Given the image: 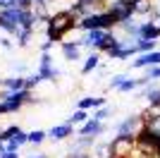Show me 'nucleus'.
Here are the masks:
<instances>
[{
  "label": "nucleus",
  "mask_w": 160,
  "mask_h": 158,
  "mask_svg": "<svg viewBox=\"0 0 160 158\" xmlns=\"http://www.w3.org/2000/svg\"><path fill=\"white\" fill-rule=\"evenodd\" d=\"M81 43L79 41H65L62 43V55H65V60H79L81 58Z\"/></svg>",
  "instance_id": "9"
},
{
  "label": "nucleus",
  "mask_w": 160,
  "mask_h": 158,
  "mask_svg": "<svg viewBox=\"0 0 160 158\" xmlns=\"http://www.w3.org/2000/svg\"><path fill=\"white\" fill-rule=\"evenodd\" d=\"M29 158H48V156H43V153H36V156H29Z\"/></svg>",
  "instance_id": "25"
},
{
  "label": "nucleus",
  "mask_w": 160,
  "mask_h": 158,
  "mask_svg": "<svg viewBox=\"0 0 160 158\" xmlns=\"http://www.w3.org/2000/svg\"><path fill=\"white\" fill-rule=\"evenodd\" d=\"M38 82H43V79L38 77V74H33V77H27V91H31L33 86L38 84Z\"/></svg>",
  "instance_id": "21"
},
{
  "label": "nucleus",
  "mask_w": 160,
  "mask_h": 158,
  "mask_svg": "<svg viewBox=\"0 0 160 158\" xmlns=\"http://www.w3.org/2000/svg\"><path fill=\"white\" fill-rule=\"evenodd\" d=\"M98 65H100V55H98V53H91V55L86 58V62H84V67H81V72L88 74V72H93Z\"/></svg>",
  "instance_id": "15"
},
{
  "label": "nucleus",
  "mask_w": 160,
  "mask_h": 158,
  "mask_svg": "<svg viewBox=\"0 0 160 158\" xmlns=\"http://www.w3.org/2000/svg\"><path fill=\"white\" fill-rule=\"evenodd\" d=\"M108 113H110V110H108V108H100V110H98V113H96V115H93V120H98V122H103V120L108 118Z\"/></svg>",
  "instance_id": "23"
},
{
  "label": "nucleus",
  "mask_w": 160,
  "mask_h": 158,
  "mask_svg": "<svg viewBox=\"0 0 160 158\" xmlns=\"http://www.w3.org/2000/svg\"><path fill=\"white\" fill-rule=\"evenodd\" d=\"M77 29V19H74V14L69 12V10H65V12H55L53 17H48L46 22V36L48 41H62L67 39V34L74 31Z\"/></svg>",
  "instance_id": "1"
},
{
  "label": "nucleus",
  "mask_w": 160,
  "mask_h": 158,
  "mask_svg": "<svg viewBox=\"0 0 160 158\" xmlns=\"http://www.w3.org/2000/svg\"><path fill=\"white\" fill-rule=\"evenodd\" d=\"M105 105V98L103 96H91V98H81L79 101V110H88V108H103Z\"/></svg>",
  "instance_id": "14"
},
{
  "label": "nucleus",
  "mask_w": 160,
  "mask_h": 158,
  "mask_svg": "<svg viewBox=\"0 0 160 158\" xmlns=\"http://www.w3.org/2000/svg\"><path fill=\"white\" fill-rule=\"evenodd\" d=\"M2 10H19V3L17 0H0V12Z\"/></svg>",
  "instance_id": "19"
},
{
  "label": "nucleus",
  "mask_w": 160,
  "mask_h": 158,
  "mask_svg": "<svg viewBox=\"0 0 160 158\" xmlns=\"http://www.w3.org/2000/svg\"><path fill=\"white\" fill-rule=\"evenodd\" d=\"M103 132V122H98V120H88L86 125H81L79 129V137H96V134H100Z\"/></svg>",
  "instance_id": "11"
},
{
  "label": "nucleus",
  "mask_w": 160,
  "mask_h": 158,
  "mask_svg": "<svg viewBox=\"0 0 160 158\" xmlns=\"http://www.w3.org/2000/svg\"><path fill=\"white\" fill-rule=\"evenodd\" d=\"M79 158H91V156H86V153H79Z\"/></svg>",
  "instance_id": "27"
},
{
  "label": "nucleus",
  "mask_w": 160,
  "mask_h": 158,
  "mask_svg": "<svg viewBox=\"0 0 160 158\" xmlns=\"http://www.w3.org/2000/svg\"><path fill=\"white\" fill-rule=\"evenodd\" d=\"M0 158H19V153H17V151H10V153H5V156H0Z\"/></svg>",
  "instance_id": "24"
},
{
  "label": "nucleus",
  "mask_w": 160,
  "mask_h": 158,
  "mask_svg": "<svg viewBox=\"0 0 160 158\" xmlns=\"http://www.w3.org/2000/svg\"><path fill=\"white\" fill-rule=\"evenodd\" d=\"M110 151H112V158H132V153L136 151V139L134 137H115L110 141Z\"/></svg>",
  "instance_id": "4"
},
{
  "label": "nucleus",
  "mask_w": 160,
  "mask_h": 158,
  "mask_svg": "<svg viewBox=\"0 0 160 158\" xmlns=\"http://www.w3.org/2000/svg\"><path fill=\"white\" fill-rule=\"evenodd\" d=\"M158 65H160V50L139 55V58L132 62V67H136V70H141V67H158Z\"/></svg>",
  "instance_id": "7"
},
{
  "label": "nucleus",
  "mask_w": 160,
  "mask_h": 158,
  "mask_svg": "<svg viewBox=\"0 0 160 158\" xmlns=\"http://www.w3.org/2000/svg\"><path fill=\"white\" fill-rule=\"evenodd\" d=\"M146 98H148V103H160V89H148Z\"/></svg>",
  "instance_id": "20"
},
{
  "label": "nucleus",
  "mask_w": 160,
  "mask_h": 158,
  "mask_svg": "<svg viewBox=\"0 0 160 158\" xmlns=\"http://www.w3.org/2000/svg\"><path fill=\"white\" fill-rule=\"evenodd\" d=\"M2 105H5V113H17L24 103H33L36 98H31V91H14V93H2L0 96Z\"/></svg>",
  "instance_id": "3"
},
{
  "label": "nucleus",
  "mask_w": 160,
  "mask_h": 158,
  "mask_svg": "<svg viewBox=\"0 0 160 158\" xmlns=\"http://www.w3.org/2000/svg\"><path fill=\"white\" fill-rule=\"evenodd\" d=\"M134 7V14H153L155 12V7L151 0H129Z\"/></svg>",
  "instance_id": "13"
},
{
  "label": "nucleus",
  "mask_w": 160,
  "mask_h": 158,
  "mask_svg": "<svg viewBox=\"0 0 160 158\" xmlns=\"http://www.w3.org/2000/svg\"><path fill=\"white\" fill-rule=\"evenodd\" d=\"M139 39H143V41H158L160 39V24H155V22H141Z\"/></svg>",
  "instance_id": "6"
},
{
  "label": "nucleus",
  "mask_w": 160,
  "mask_h": 158,
  "mask_svg": "<svg viewBox=\"0 0 160 158\" xmlns=\"http://www.w3.org/2000/svg\"><path fill=\"white\" fill-rule=\"evenodd\" d=\"M48 137H50V139H55V141H60V139H67V137H72V125H69V122H65V125L53 127V129L48 132Z\"/></svg>",
  "instance_id": "12"
},
{
  "label": "nucleus",
  "mask_w": 160,
  "mask_h": 158,
  "mask_svg": "<svg viewBox=\"0 0 160 158\" xmlns=\"http://www.w3.org/2000/svg\"><path fill=\"white\" fill-rule=\"evenodd\" d=\"M2 89H5L7 93L24 91V89H27V79L24 77H7V79H2Z\"/></svg>",
  "instance_id": "10"
},
{
  "label": "nucleus",
  "mask_w": 160,
  "mask_h": 158,
  "mask_svg": "<svg viewBox=\"0 0 160 158\" xmlns=\"http://www.w3.org/2000/svg\"><path fill=\"white\" fill-rule=\"evenodd\" d=\"M134 89H139V84H136V79H127V82H122L120 84V91H134Z\"/></svg>",
  "instance_id": "18"
},
{
  "label": "nucleus",
  "mask_w": 160,
  "mask_h": 158,
  "mask_svg": "<svg viewBox=\"0 0 160 158\" xmlns=\"http://www.w3.org/2000/svg\"><path fill=\"white\" fill-rule=\"evenodd\" d=\"M108 12L115 17V22H117V26L122 24V22H129L134 17V7L129 0H112L110 3V7H108Z\"/></svg>",
  "instance_id": "5"
},
{
  "label": "nucleus",
  "mask_w": 160,
  "mask_h": 158,
  "mask_svg": "<svg viewBox=\"0 0 160 158\" xmlns=\"http://www.w3.org/2000/svg\"><path fill=\"white\" fill-rule=\"evenodd\" d=\"M88 120H91V118L86 115V110H77L72 118H69V125H74V122H81V125H86Z\"/></svg>",
  "instance_id": "16"
},
{
  "label": "nucleus",
  "mask_w": 160,
  "mask_h": 158,
  "mask_svg": "<svg viewBox=\"0 0 160 158\" xmlns=\"http://www.w3.org/2000/svg\"><path fill=\"white\" fill-rule=\"evenodd\" d=\"M2 113H5V105H2V101H0V115H2Z\"/></svg>",
  "instance_id": "26"
},
{
  "label": "nucleus",
  "mask_w": 160,
  "mask_h": 158,
  "mask_svg": "<svg viewBox=\"0 0 160 158\" xmlns=\"http://www.w3.org/2000/svg\"><path fill=\"white\" fill-rule=\"evenodd\" d=\"M29 144V132H24L22 127H7L2 129V146H5V151H17L19 146Z\"/></svg>",
  "instance_id": "2"
},
{
  "label": "nucleus",
  "mask_w": 160,
  "mask_h": 158,
  "mask_svg": "<svg viewBox=\"0 0 160 158\" xmlns=\"http://www.w3.org/2000/svg\"><path fill=\"white\" fill-rule=\"evenodd\" d=\"M58 70H53V58L48 55V53H43V58H41V67H38V77L41 79H55L58 77Z\"/></svg>",
  "instance_id": "8"
},
{
  "label": "nucleus",
  "mask_w": 160,
  "mask_h": 158,
  "mask_svg": "<svg viewBox=\"0 0 160 158\" xmlns=\"http://www.w3.org/2000/svg\"><path fill=\"white\" fill-rule=\"evenodd\" d=\"M148 79H151V82H153V79H160V65L158 67H151V70H148V74H146Z\"/></svg>",
  "instance_id": "22"
},
{
  "label": "nucleus",
  "mask_w": 160,
  "mask_h": 158,
  "mask_svg": "<svg viewBox=\"0 0 160 158\" xmlns=\"http://www.w3.org/2000/svg\"><path fill=\"white\" fill-rule=\"evenodd\" d=\"M43 139H46V132H41V129L29 132V144H41Z\"/></svg>",
  "instance_id": "17"
}]
</instances>
